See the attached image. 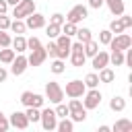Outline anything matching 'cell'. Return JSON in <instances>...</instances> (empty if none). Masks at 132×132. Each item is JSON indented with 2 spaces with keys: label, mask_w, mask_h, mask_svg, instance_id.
I'll use <instances>...</instances> for the list:
<instances>
[{
  "label": "cell",
  "mask_w": 132,
  "mask_h": 132,
  "mask_svg": "<svg viewBox=\"0 0 132 132\" xmlns=\"http://www.w3.org/2000/svg\"><path fill=\"white\" fill-rule=\"evenodd\" d=\"M45 35H47L50 39H56V37L60 35V27H58V25H52V23H50V25L45 27Z\"/></svg>",
  "instance_id": "cell-33"
},
{
  "label": "cell",
  "mask_w": 132,
  "mask_h": 132,
  "mask_svg": "<svg viewBox=\"0 0 132 132\" xmlns=\"http://www.w3.org/2000/svg\"><path fill=\"white\" fill-rule=\"evenodd\" d=\"M39 122H41V126H43V130H47V132H52V130H56V124H58V116H56V111H54V109H50V107H45V109H41V116H39Z\"/></svg>",
  "instance_id": "cell-4"
},
{
  "label": "cell",
  "mask_w": 132,
  "mask_h": 132,
  "mask_svg": "<svg viewBox=\"0 0 132 132\" xmlns=\"http://www.w3.org/2000/svg\"><path fill=\"white\" fill-rule=\"evenodd\" d=\"M25 19H27V21H25L27 29H41V27H45V16L39 14V12H31V14H27Z\"/></svg>",
  "instance_id": "cell-11"
},
{
  "label": "cell",
  "mask_w": 132,
  "mask_h": 132,
  "mask_svg": "<svg viewBox=\"0 0 132 132\" xmlns=\"http://www.w3.org/2000/svg\"><path fill=\"white\" fill-rule=\"evenodd\" d=\"M56 52H58L56 41H50V43L45 45V54H47V56H52V58H56Z\"/></svg>",
  "instance_id": "cell-39"
},
{
  "label": "cell",
  "mask_w": 132,
  "mask_h": 132,
  "mask_svg": "<svg viewBox=\"0 0 132 132\" xmlns=\"http://www.w3.org/2000/svg\"><path fill=\"white\" fill-rule=\"evenodd\" d=\"M6 76H8V70H6L4 66H0V82H4V80H6Z\"/></svg>",
  "instance_id": "cell-45"
},
{
  "label": "cell",
  "mask_w": 132,
  "mask_h": 132,
  "mask_svg": "<svg viewBox=\"0 0 132 132\" xmlns=\"http://www.w3.org/2000/svg\"><path fill=\"white\" fill-rule=\"evenodd\" d=\"M50 70L54 72V74H62L64 70H66V64H64V60H60V58H56L52 64H50Z\"/></svg>",
  "instance_id": "cell-26"
},
{
  "label": "cell",
  "mask_w": 132,
  "mask_h": 132,
  "mask_svg": "<svg viewBox=\"0 0 132 132\" xmlns=\"http://www.w3.org/2000/svg\"><path fill=\"white\" fill-rule=\"evenodd\" d=\"M107 64H109V54L99 50V52L93 56V62H91V66H93L95 70H101V68H105Z\"/></svg>",
  "instance_id": "cell-13"
},
{
  "label": "cell",
  "mask_w": 132,
  "mask_h": 132,
  "mask_svg": "<svg viewBox=\"0 0 132 132\" xmlns=\"http://www.w3.org/2000/svg\"><path fill=\"white\" fill-rule=\"evenodd\" d=\"M72 128H74V124L68 118H62V122L56 124V130H60V132H72Z\"/></svg>",
  "instance_id": "cell-27"
},
{
  "label": "cell",
  "mask_w": 132,
  "mask_h": 132,
  "mask_svg": "<svg viewBox=\"0 0 132 132\" xmlns=\"http://www.w3.org/2000/svg\"><path fill=\"white\" fill-rule=\"evenodd\" d=\"M8 128H10V124H8V120L2 116V118H0V132H6Z\"/></svg>",
  "instance_id": "cell-44"
},
{
  "label": "cell",
  "mask_w": 132,
  "mask_h": 132,
  "mask_svg": "<svg viewBox=\"0 0 132 132\" xmlns=\"http://www.w3.org/2000/svg\"><path fill=\"white\" fill-rule=\"evenodd\" d=\"M68 116L72 118V122H85V120H87V109H85V107H80V109L70 111Z\"/></svg>",
  "instance_id": "cell-29"
},
{
  "label": "cell",
  "mask_w": 132,
  "mask_h": 132,
  "mask_svg": "<svg viewBox=\"0 0 132 132\" xmlns=\"http://www.w3.org/2000/svg\"><path fill=\"white\" fill-rule=\"evenodd\" d=\"M105 4L109 6L111 14H116V16L124 14V0H105Z\"/></svg>",
  "instance_id": "cell-15"
},
{
  "label": "cell",
  "mask_w": 132,
  "mask_h": 132,
  "mask_svg": "<svg viewBox=\"0 0 132 132\" xmlns=\"http://www.w3.org/2000/svg\"><path fill=\"white\" fill-rule=\"evenodd\" d=\"M45 99H50V103H60L64 99V89L56 80H50L45 85Z\"/></svg>",
  "instance_id": "cell-2"
},
{
  "label": "cell",
  "mask_w": 132,
  "mask_h": 132,
  "mask_svg": "<svg viewBox=\"0 0 132 132\" xmlns=\"http://www.w3.org/2000/svg\"><path fill=\"white\" fill-rule=\"evenodd\" d=\"M2 116H4V113H2V111H0V118H2Z\"/></svg>",
  "instance_id": "cell-49"
},
{
  "label": "cell",
  "mask_w": 132,
  "mask_h": 132,
  "mask_svg": "<svg viewBox=\"0 0 132 132\" xmlns=\"http://www.w3.org/2000/svg\"><path fill=\"white\" fill-rule=\"evenodd\" d=\"M87 14H89V8H87V6H82V4H76V6H72V8L68 10L66 21H68V23L78 25L80 21H85V19H87Z\"/></svg>",
  "instance_id": "cell-6"
},
{
  "label": "cell",
  "mask_w": 132,
  "mask_h": 132,
  "mask_svg": "<svg viewBox=\"0 0 132 132\" xmlns=\"http://www.w3.org/2000/svg\"><path fill=\"white\" fill-rule=\"evenodd\" d=\"M70 56V50H64V47H58V52H56V58H60V60H66Z\"/></svg>",
  "instance_id": "cell-41"
},
{
  "label": "cell",
  "mask_w": 132,
  "mask_h": 132,
  "mask_svg": "<svg viewBox=\"0 0 132 132\" xmlns=\"http://www.w3.org/2000/svg\"><path fill=\"white\" fill-rule=\"evenodd\" d=\"M113 132H130L132 130V122L130 120H118L113 126H111Z\"/></svg>",
  "instance_id": "cell-21"
},
{
  "label": "cell",
  "mask_w": 132,
  "mask_h": 132,
  "mask_svg": "<svg viewBox=\"0 0 132 132\" xmlns=\"http://www.w3.org/2000/svg\"><path fill=\"white\" fill-rule=\"evenodd\" d=\"M70 62H72V66H76V68L85 66V62H87L85 52H82V50H70Z\"/></svg>",
  "instance_id": "cell-14"
},
{
  "label": "cell",
  "mask_w": 132,
  "mask_h": 132,
  "mask_svg": "<svg viewBox=\"0 0 132 132\" xmlns=\"http://www.w3.org/2000/svg\"><path fill=\"white\" fill-rule=\"evenodd\" d=\"M27 66H29V62H27V58L25 56H14V60L10 62V72L14 74V76H21L25 70H27Z\"/></svg>",
  "instance_id": "cell-10"
},
{
  "label": "cell",
  "mask_w": 132,
  "mask_h": 132,
  "mask_svg": "<svg viewBox=\"0 0 132 132\" xmlns=\"http://www.w3.org/2000/svg\"><path fill=\"white\" fill-rule=\"evenodd\" d=\"M97 76H99V82H113L116 72H113L111 68H107V66H105V68H101V70H99V74H97Z\"/></svg>",
  "instance_id": "cell-17"
},
{
  "label": "cell",
  "mask_w": 132,
  "mask_h": 132,
  "mask_svg": "<svg viewBox=\"0 0 132 132\" xmlns=\"http://www.w3.org/2000/svg\"><path fill=\"white\" fill-rule=\"evenodd\" d=\"M54 111H56V116H58V118H68V113H70L68 105H64L62 101H60V103H56V109H54Z\"/></svg>",
  "instance_id": "cell-31"
},
{
  "label": "cell",
  "mask_w": 132,
  "mask_h": 132,
  "mask_svg": "<svg viewBox=\"0 0 132 132\" xmlns=\"http://www.w3.org/2000/svg\"><path fill=\"white\" fill-rule=\"evenodd\" d=\"M14 56H16V52L10 50V47H2V50H0V62H2V64H10V62L14 60Z\"/></svg>",
  "instance_id": "cell-20"
},
{
  "label": "cell",
  "mask_w": 132,
  "mask_h": 132,
  "mask_svg": "<svg viewBox=\"0 0 132 132\" xmlns=\"http://www.w3.org/2000/svg\"><path fill=\"white\" fill-rule=\"evenodd\" d=\"M45 58H47V54H45V47L41 45L37 50H31V56L27 58V62H29V66H39V64H43Z\"/></svg>",
  "instance_id": "cell-12"
},
{
  "label": "cell",
  "mask_w": 132,
  "mask_h": 132,
  "mask_svg": "<svg viewBox=\"0 0 132 132\" xmlns=\"http://www.w3.org/2000/svg\"><path fill=\"white\" fill-rule=\"evenodd\" d=\"M50 23H52V25L62 27V25L66 23V16H64V14H60V12H54V14H52V19H50Z\"/></svg>",
  "instance_id": "cell-35"
},
{
  "label": "cell",
  "mask_w": 132,
  "mask_h": 132,
  "mask_svg": "<svg viewBox=\"0 0 132 132\" xmlns=\"http://www.w3.org/2000/svg\"><path fill=\"white\" fill-rule=\"evenodd\" d=\"M109 62H111L113 66H124V52L113 50V52L109 54Z\"/></svg>",
  "instance_id": "cell-25"
},
{
  "label": "cell",
  "mask_w": 132,
  "mask_h": 132,
  "mask_svg": "<svg viewBox=\"0 0 132 132\" xmlns=\"http://www.w3.org/2000/svg\"><path fill=\"white\" fill-rule=\"evenodd\" d=\"M82 82H85V87H87V89H97V85H99V76H97L95 72H89V74L85 76V80H82Z\"/></svg>",
  "instance_id": "cell-22"
},
{
  "label": "cell",
  "mask_w": 132,
  "mask_h": 132,
  "mask_svg": "<svg viewBox=\"0 0 132 132\" xmlns=\"http://www.w3.org/2000/svg\"><path fill=\"white\" fill-rule=\"evenodd\" d=\"M76 37H78V41H80V43H87L89 39H93V35H91V29H87V27H82V29H76Z\"/></svg>",
  "instance_id": "cell-28"
},
{
  "label": "cell",
  "mask_w": 132,
  "mask_h": 132,
  "mask_svg": "<svg viewBox=\"0 0 132 132\" xmlns=\"http://www.w3.org/2000/svg\"><path fill=\"white\" fill-rule=\"evenodd\" d=\"M6 10H8V4H6V0H0V14H6Z\"/></svg>",
  "instance_id": "cell-46"
},
{
  "label": "cell",
  "mask_w": 132,
  "mask_h": 132,
  "mask_svg": "<svg viewBox=\"0 0 132 132\" xmlns=\"http://www.w3.org/2000/svg\"><path fill=\"white\" fill-rule=\"evenodd\" d=\"M70 43H72V41H70V37H68V35H64V33H60V35L56 37V45H58V47L70 50Z\"/></svg>",
  "instance_id": "cell-30"
},
{
  "label": "cell",
  "mask_w": 132,
  "mask_h": 132,
  "mask_svg": "<svg viewBox=\"0 0 132 132\" xmlns=\"http://www.w3.org/2000/svg\"><path fill=\"white\" fill-rule=\"evenodd\" d=\"M10 41H12V39H10V35H8L6 31H2V29H0V47H8V45H10Z\"/></svg>",
  "instance_id": "cell-37"
},
{
  "label": "cell",
  "mask_w": 132,
  "mask_h": 132,
  "mask_svg": "<svg viewBox=\"0 0 132 132\" xmlns=\"http://www.w3.org/2000/svg\"><path fill=\"white\" fill-rule=\"evenodd\" d=\"M43 101H45V97L43 95H39V93H31V91H23L21 93V103L25 105V107H43Z\"/></svg>",
  "instance_id": "cell-3"
},
{
  "label": "cell",
  "mask_w": 132,
  "mask_h": 132,
  "mask_svg": "<svg viewBox=\"0 0 132 132\" xmlns=\"http://www.w3.org/2000/svg\"><path fill=\"white\" fill-rule=\"evenodd\" d=\"M35 12V0H21L14 8H12V16L14 19H25L27 14Z\"/></svg>",
  "instance_id": "cell-5"
},
{
  "label": "cell",
  "mask_w": 132,
  "mask_h": 132,
  "mask_svg": "<svg viewBox=\"0 0 132 132\" xmlns=\"http://www.w3.org/2000/svg\"><path fill=\"white\" fill-rule=\"evenodd\" d=\"M76 29H78V25H74V23H64L62 27H60V33H64V35H68V37H72V35H76Z\"/></svg>",
  "instance_id": "cell-24"
},
{
  "label": "cell",
  "mask_w": 132,
  "mask_h": 132,
  "mask_svg": "<svg viewBox=\"0 0 132 132\" xmlns=\"http://www.w3.org/2000/svg\"><path fill=\"white\" fill-rule=\"evenodd\" d=\"M82 52H85V56H87V58H93V56L99 52V43H97V41H93V39H89L87 43H82Z\"/></svg>",
  "instance_id": "cell-16"
},
{
  "label": "cell",
  "mask_w": 132,
  "mask_h": 132,
  "mask_svg": "<svg viewBox=\"0 0 132 132\" xmlns=\"http://www.w3.org/2000/svg\"><path fill=\"white\" fill-rule=\"evenodd\" d=\"M109 107H111L113 111H124V109H126V99H124V97H113V99L109 101Z\"/></svg>",
  "instance_id": "cell-23"
},
{
  "label": "cell",
  "mask_w": 132,
  "mask_h": 132,
  "mask_svg": "<svg viewBox=\"0 0 132 132\" xmlns=\"http://www.w3.org/2000/svg\"><path fill=\"white\" fill-rule=\"evenodd\" d=\"M8 27H10V19H8L6 14H0V29H2V31H6Z\"/></svg>",
  "instance_id": "cell-40"
},
{
  "label": "cell",
  "mask_w": 132,
  "mask_h": 132,
  "mask_svg": "<svg viewBox=\"0 0 132 132\" xmlns=\"http://www.w3.org/2000/svg\"><path fill=\"white\" fill-rule=\"evenodd\" d=\"M8 124H10L12 128L25 130V128L29 126V118H27V113H25V111H14V113H10V118H8Z\"/></svg>",
  "instance_id": "cell-9"
},
{
  "label": "cell",
  "mask_w": 132,
  "mask_h": 132,
  "mask_svg": "<svg viewBox=\"0 0 132 132\" xmlns=\"http://www.w3.org/2000/svg\"><path fill=\"white\" fill-rule=\"evenodd\" d=\"M109 130H111L109 126H99V132H109Z\"/></svg>",
  "instance_id": "cell-48"
},
{
  "label": "cell",
  "mask_w": 132,
  "mask_h": 132,
  "mask_svg": "<svg viewBox=\"0 0 132 132\" xmlns=\"http://www.w3.org/2000/svg\"><path fill=\"white\" fill-rule=\"evenodd\" d=\"M122 19V25H124V29H128V27H132V16H128V14H120Z\"/></svg>",
  "instance_id": "cell-42"
},
{
  "label": "cell",
  "mask_w": 132,
  "mask_h": 132,
  "mask_svg": "<svg viewBox=\"0 0 132 132\" xmlns=\"http://www.w3.org/2000/svg\"><path fill=\"white\" fill-rule=\"evenodd\" d=\"M10 43H12V47H14V52H16V54H23V52L27 50V39H25L23 35H16Z\"/></svg>",
  "instance_id": "cell-19"
},
{
  "label": "cell",
  "mask_w": 132,
  "mask_h": 132,
  "mask_svg": "<svg viewBox=\"0 0 132 132\" xmlns=\"http://www.w3.org/2000/svg\"><path fill=\"white\" fill-rule=\"evenodd\" d=\"M37 47H41V41L37 37H29L27 39V50H37Z\"/></svg>",
  "instance_id": "cell-38"
},
{
  "label": "cell",
  "mask_w": 132,
  "mask_h": 132,
  "mask_svg": "<svg viewBox=\"0 0 132 132\" xmlns=\"http://www.w3.org/2000/svg\"><path fill=\"white\" fill-rule=\"evenodd\" d=\"M103 4H105V0H89V8H95V10H99Z\"/></svg>",
  "instance_id": "cell-43"
},
{
  "label": "cell",
  "mask_w": 132,
  "mask_h": 132,
  "mask_svg": "<svg viewBox=\"0 0 132 132\" xmlns=\"http://www.w3.org/2000/svg\"><path fill=\"white\" fill-rule=\"evenodd\" d=\"M109 31H111V33H116V35H118V33H122V31H124L122 21H120V19H113V21L109 23Z\"/></svg>",
  "instance_id": "cell-34"
},
{
  "label": "cell",
  "mask_w": 132,
  "mask_h": 132,
  "mask_svg": "<svg viewBox=\"0 0 132 132\" xmlns=\"http://www.w3.org/2000/svg\"><path fill=\"white\" fill-rule=\"evenodd\" d=\"M12 33H16V35H21V33H25L27 31V25H25V21L23 19H14V21H10V27H8Z\"/></svg>",
  "instance_id": "cell-18"
},
{
  "label": "cell",
  "mask_w": 132,
  "mask_h": 132,
  "mask_svg": "<svg viewBox=\"0 0 132 132\" xmlns=\"http://www.w3.org/2000/svg\"><path fill=\"white\" fill-rule=\"evenodd\" d=\"M109 45V50L113 52V50H118V52H124V50H128V47H132V37L128 35V33H118L116 37H111V41L107 43Z\"/></svg>",
  "instance_id": "cell-1"
},
{
  "label": "cell",
  "mask_w": 132,
  "mask_h": 132,
  "mask_svg": "<svg viewBox=\"0 0 132 132\" xmlns=\"http://www.w3.org/2000/svg\"><path fill=\"white\" fill-rule=\"evenodd\" d=\"M19 2H21V0H6V4H8V6H16Z\"/></svg>",
  "instance_id": "cell-47"
},
{
  "label": "cell",
  "mask_w": 132,
  "mask_h": 132,
  "mask_svg": "<svg viewBox=\"0 0 132 132\" xmlns=\"http://www.w3.org/2000/svg\"><path fill=\"white\" fill-rule=\"evenodd\" d=\"M85 91H87V87H85V82L82 80H78V78H74V80H70V82H66V95L68 97H82L85 95Z\"/></svg>",
  "instance_id": "cell-8"
},
{
  "label": "cell",
  "mask_w": 132,
  "mask_h": 132,
  "mask_svg": "<svg viewBox=\"0 0 132 132\" xmlns=\"http://www.w3.org/2000/svg\"><path fill=\"white\" fill-rule=\"evenodd\" d=\"M27 118H29V122H39V116H41V111H39V107H27Z\"/></svg>",
  "instance_id": "cell-32"
},
{
  "label": "cell",
  "mask_w": 132,
  "mask_h": 132,
  "mask_svg": "<svg viewBox=\"0 0 132 132\" xmlns=\"http://www.w3.org/2000/svg\"><path fill=\"white\" fill-rule=\"evenodd\" d=\"M101 105V93L97 89H89L85 91V99H82V107L85 109H97Z\"/></svg>",
  "instance_id": "cell-7"
},
{
  "label": "cell",
  "mask_w": 132,
  "mask_h": 132,
  "mask_svg": "<svg viewBox=\"0 0 132 132\" xmlns=\"http://www.w3.org/2000/svg\"><path fill=\"white\" fill-rule=\"evenodd\" d=\"M111 37H113V33H111L109 29H105V31H101V33H99V43L107 45V43L111 41Z\"/></svg>",
  "instance_id": "cell-36"
}]
</instances>
